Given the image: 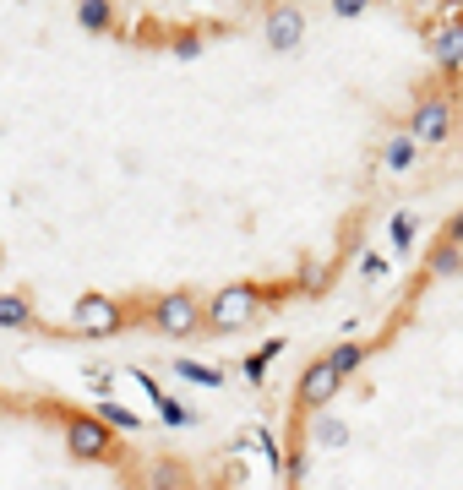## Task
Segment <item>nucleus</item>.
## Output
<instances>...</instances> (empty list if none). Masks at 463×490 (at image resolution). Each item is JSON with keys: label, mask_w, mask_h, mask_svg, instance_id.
Instances as JSON below:
<instances>
[{"label": "nucleus", "mask_w": 463, "mask_h": 490, "mask_svg": "<svg viewBox=\"0 0 463 490\" xmlns=\"http://www.w3.org/2000/svg\"><path fill=\"white\" fill-rule=\"evenodd\" d=\"M251 311H256V295H251L245 284H235V289H224V295L208 305V327H219V332L245 327V322H251Z\"/></svg>", "instance_id": "f257e3e1"}, {"label": "nucleus", "mask_w": 463, "mask_h": 490, "mask_svg": "<svg viewBox=\"0 0 463 490\" xmlns=\"http://www.w3.org/2000/svg\"><path fill=\"white\" fill-rule=\"evenodd\" d=\"M153 322H159V332L185 338V332H196V327H202V305H196L191 295H169V300L153 311Z\"/></svg>", "instance_id": "f03ea898"}, {"label": "nucleus", "mask_w": 463, "mask_h": 490, "mask_svg": "<svg viewBox=\"0 0 463 490\" xmlns=\"http://www.w3.org/2000/svg\"><path fill=\"white\" fill-rule=\"evenodd\" d=\"M115 327H120V305H115V300H104V295L77 300V332L104 338V332H115Z\"/></svg>", "instance_id": "7ed1b4c3"}, {"label": "nucleus", "mask_w": 463, "mask_h": 490, "mask_svg": "<svg viewBox=\"0 0 463 490\" xmlns=\"http://www.w3.org/2000/svg\"><path fill=\"white\" fill-rule=\"evenodd\" d=\"M339 382H344V376H339L333 365H327V360H316V365H305V376H300V403H305V408H322L327 398H333V392H339Z\"/></svg>", "instance_id": "20e7f679"}, {"label": "nucleus", "mask_w": 463, "mask_h": 490, "mask_svg": "<svg viewBox=\"0 0 463 490\" xmlns=\"http://www.w3.org/2000/svg\"><path fill=\"white\" fill-rule=\"evenodd\" d=\"M447 131H452V109L442 99H425L415 109V120H409V136H420V142H442Z\"/></svg>", "instance_id": "39448f33"}, {"label": "nucleus", "mask_w": 463, "mask_h": 490, "mask_svg": "<svg viewBox=\"0 0 463 490\" xmlns=\"http://www.w3.org/2000/svg\"><path fill=\"white\" fill-rule=\"evenodd\" d=\"M65 436H72L77 458H104L109 452V426H104V419H72V431H65Z\"/></svg>", "instance_id": "423d86ee"}, {"label": "nucleus", "mask_w": 463, "mask_h": 490, "mask_svg": "<svg viewBox=\"0 0 463 490\" xmlns=\"http://www.w3.org/2000/svg\"><path fill=\"white\" fill-rule=\"evenodd\" d=\"M300 28H305V17H300L295 6H273V12H268V44H273V49H295Z\"/></svg>", "instance_id": "0eeeda50"}, {"label": "nucleus", "mask_w": 463, "mask_h": 490, "mask_svg": "<svg viewBox=\"0 0 463 490\" xmlns=\"http://www.w3.org/2000/svg\"><path fill=\"white\" fill-rule=\"evenodd\" d=\"M431 60L436 65H447V72H458V65H463V28L452 22V28H442L436 39H431Z\"/></svg>", "instance_id": "6e6552de"}, {"label": "nucleus", "mask_w": 463, "mask_h": 490, "mask_svg": "<svg viewBox=\"0 0 463 490\" xmlns=\"http://www.w3.org/2000/svg\"><path fill=\"white\" fill-rule=\"evenodd\" d=\"M382 164H387V169H409V164H415V136H409V131H392L387 142H382Z\"/></svg>", "instance_id": "1a4fd4ad"}, {"label": "nucleus", "mask_w": 463, "mask_h": 490, "mask_svg": "<svg viewBox=\"0 0 463 490\" xmlns=\"http://www.w3.org/2000/svg\"><path fill=\"white\" fill-rule=\"evenodd\" d=\"M311 436H316V447H327V452H339L344 442H349V431H344V419H316V426H311Z\"/></svg>", "instance_id": "9d476101"}, {"label": "nucleus", "mask_w": 463, "mask_h": 490, "mask_svg": "<svg viewBox=\"0 0 463 490\" xmlns=\"http://www.w3.org/2000/svg\"><path fill=\"white\" fill-rule=\"evenodd\" d=\"M175 376H180V382H191V387H219V382H224V371L196 365V360H175Z\"/></svg>", "instance_id": "9b49d317"}, {"label": "nucleus", "mask_w": 463, "mask_h": 490, "mask_svg": "<svg viewBox=\"0 0 463 490\" xmlns=\"http://www.w3.org/2000/svg\"><path fill=\"white\" fill-rule=\"evenodd\" d=\"M148 392H153V408H159V414L169 419V426H191V419H196V414H191L185 403H175L169 392H159V387H148Z\"/></svg>", "instance_id": "f8f14e48"}, {"label": "nucleus", "mask_w": 463, "mask_h": 490, "mask_svg": "<svg viewBox=\"0 0 463 490\" xmlns=\"http://www.w3.org/2000/svg\"><path fill=\"white\" fill-rule=\"evenodd\" d=\"M0 322H6V327H28L33 322V305L17 300V295H0Z\"/></svg>", "instance_id": "ddd939ff"}, {"label": "nucleus", "mask_w": 463, "mask_h": 490, "mask_svg": "<svg viewBox=\"0 0 463 490\" xmlns=\"http://www.w3.org/2000/svg\"><path fill=\"white\" fill-rule=\"evenodd\" d=\"M360 360H365V348H360V343H339V348H333V355H327V365H333L339 376H349V371H355Z\"/></svg>", "instance_id": "4468645a"}, {"label": "nucleus", "mask_w": 463, "mask_h": 490, "mask_svg": "<svg viewBox=\"0 0 463 490\" xmlns=\"http://www.w3.org/2000/svg\"><path fill=\"white\" fill-rule=\"evenodd\" d=\"M458 262H463V251H458V245H436V251H431V272H442V278H447V272H458Z\"/></svg>", "instance_id": "2eb2a0df"}, {"label": "nucleus", "mask_w": 463, "mask_h": 490, "mask_svg": "<svg viewBox=\"0 0 463 490\" xmlns=\"http://www.w3.org/2000/svg\"><path fill=\"white\" fill-rule=\"evenodd\" d=\"M180 485V469L175 463H153L148 469V490H175Z\"/></svg>", "instance_id": "dca6fc26"}, {"label": "nucleus", "mask_w": 463, "mask_h": 490, "mask_svg": "<svg viewBox=\"0 0 463 490\" xmlns=\"http://www.w3.org/2000/svg\"><path fill=\"white\" fill-rule=\"evenodd\" d=\"M99 414H104V426H120V431H137V414H131V408H120V403H104Z\"/></svg>", "instance_id": "f3484780"}, {"label": "nucleus", "mask_w": 463, "mask_h": 490, "mask_svg": "<svg viewBox=\"0 0 463 490\" xmlns=\"http://www.w3.org/2000/svg\"><path fill=\"white\" fill-rule=\"evenodd\" d=\"M409 240H415V213H399V219H392V245L409 251Z\"/></svg>", "instance_id": "a211bd4d"}, {"label": "nucleus", "mask_w": 463, "mask_h": 490, "mask_svg": "<svg viewBox=\"0 0 463 490\" xmlns=\"http://www.w3.org/2000/svg\"><path fill=\"white\" fill-rule=\"evenodd\" d=\"M273 355H279V343H273V348H262L256 360H245V376H251V382H262V371H268V360H273Z\"/></svg>", "instance_id": "6ab92c4d"}, {"label": "nucleus", "mask_w": 463, "mask_h": 490, "mask_svg": "<svg viewBox=\"0 0 463 490\" xmlns=\"http://www.w3.org/2000/svg\"><path fill=\"white\" fill-rule=\"evenodd\" d=\"M82 22H88V28H104V22H109V6H99V0H88V6H82Z\"/></svg>", "instance_id": "aec40b11"}, {"label": "nucleus", "mask_w": 463, "mask_h": 490, "mask_svg": "<svg viewBox=\"0 0 463 490\" xmlns=\"http://www.w3.org/2000/svg\"><path fill=\"white\" fill-rule=\"evenodd\" d=\"M327 284V267H305V289H322Z\"/></svg>", "instance_id": "412c9836"}, {"label": "nucleus", "mask_w": 463, "mask_h": 490, "mask_svg": "<svg viewBox=\"0 0 463 490\" xmlns=\"http://www.w3.org/2000/svg\"><path fill=\"white\" fill-rule=\"evenodd\" d=\"M447 245H463V213L452 219V229H447Z\"/></svg>", "instance_id": "4be33fe9"}]
</instances>
